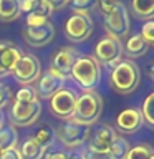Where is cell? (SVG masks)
<instances>
[{"instance_id": "74e56055", "label": "cell", "mask_w": 154, "mask_h": 159, "mask_svg": "<svg viewBox=\"0 0 154 159\" xmlns=\"http://www.w3.org/2000/svg\"><path fill=\"white\" fill-rule=\"evenodd\" d=\"M68 159H83L81 152H68Z\"/></svg>"}, {"instance_id": "6da1fadb", "label": "cell", "mask_w": 154, "mask_h": 159, "mask_svg": "<svg viewBox=\"0 0 154 159\" xmlns=\"http://www.w3.org/2000/svg\"><path fill=\"white\" fill-rule=\"evenodd\" d=\"M141 73L133 60H121L111 70V88L119 94H129L138 88Z\"/></svg>"}, {"instance_id": "836d02e7", "label": "cell", "mask_w": 154, "mask_h": 159, "mask_svg": "<svg viewBox=\"0 0 154 159\" xmlns=\"http://www.w3.org/2000/svg\"><path fill=\"white\" fill-rule=\"evenodd\" d=\"M0 159H22V156H20V151H18L17 148H10V149L2 151Z\"/></svg>"}, {"instance_id": "603a6c76", "label": "cell", "mask_w": 154, "mask_h": 159, "mask_svg": "<svg viewBox=\"0 0 154 159\" xmlns=\"http://www.w3.org/2000/svg\"><path fill=\"white\" fill-rule=\"evenodd\" d=\"M129 148L131 146H129V143L126 139L121 136H116L113 144H111V148H109V151H108V156L111 159H124L128 151H129Z\"/></svg>"}, {"instance_id": "ba28073f", "label": "cell", "mask_w": 154, "mask_h": 159, "mask_svg": "<svg viewBox=\"0 0 154 159\" xmlns=\"http://www.w3.org/2000/svg\"><path fill=\"white\" fill-rule=\"evenodd\" d=\"M91 33H93V20L89 15L75 13L68 18L66 25H65V35H66L68 40H71L75 43L88 40Z\"/></svg>"}, {"instance_id": "ffe728a7", "label": "cell", "mask_w": 154, "mask_h": 159, "mask_svg": "<svg viewBox=\"0 0 154 159\" xmlns=\"http://www.w3.org/2000/svg\"><path fill=\"white\" fill-rule=\"evenodd\" d=\"M17 143H18V134L12 124L0 128V149L2 151L10 148H17Z\"/></svg>"}, {"instance_id": "8d00e7d4", "label": "cell", "mask_w": 154, "mask_h": 159, "mask_svg": "<svg viewBox=\"0 0 154 159\" xmlns=\"http://www.w3.org/2000/svg\"><path fill=\"white\" fill-rule=\"evenodd\" d=\"M47 2L50 3V7L55 12V10H61L63 7H66L70 3V0H47Z\"/></svg>"}, {"instance_id": "44dd1931", "label": "cell", "mask_w": 154, "mask_h": 159, "mask_svg": "<svg viewBox=\"0 0 154 159\" xmlns=\"http://www.w3.org/2000/svg\"><path fill=\"white\" fill-rule=\"evenodd\" d=\"M32 138L42 148L48 149L53 144V141H55V129L50 126V124H43V126H40L37 131H35V136H32Z\"/></svg>"}, {"instance_id": "d4e9b609", "label": "cell", "mask_w": 154, "mask_h": 159, "mask_svg": "<svg viewBox=\"0 0 154 159\" xmlns=\"http://www.w3.org/2000/svg\"><path fill=\"white\" fill-rule=\"evenodd\" d=\"M99 0H70V5H71L75 13H84L88 15V12L96 8Z\"/></svg>"}, {"instance_id": "1f68e13d", "label": "cell", "mask_w": 154, "mask_h": 159, "mask_svg": "<svg viewBox=\"0 0 154 159\" xmlns=\"http://www.w3.org/2000/svg\"><path fill=\"white\" fill-rule=\"evenodd\" d=\"M98 3L101 5V12H103V15H106L109 10H113L118 3H121V0H99Z\"/></svg>"}, {"instance_id": "484cf974", "label": "cell", "mask_w": 154, "mask_h": 159, "mask_svg": "<svg viewBox=\"0 0 154 159\" xmlns=\"http://www.w3.org/2000/svg\"><path fill=\"white\" fill-rule=\"evenodd\" d=\"M15 101H18V103H35V101H38V96H37L35 88L22 86L17 93H15Z\"/></svg>"}, {"instance_id": "d6986e66", "label": "cell", "mask_w": 154, "mask_h": 159, "mask_svg": "<svg viewBox=\"0 0 154 159\" xmlns=\"http://www.w3.org/2000/svg\"><path fill=\"white\" fill-rule=\"evenodd\" d=\"M20 17L18 0H0V20L12 22Z\"/></svg>"}, {"instance_id": "9a60e30c", "label": "cell", "mask_w": 154, "mask_h": 159, "mask_svg": "<svg viewBox=\"0 0 154 159\" xmlns=\"http://www.w3.org/2000/svg\"><path fill=\"white\" fill-rule=\"evenodd\" d=\"M143 116H141V111L134 108H129V109H124L118 114L116 118V126L119 131L123 133H128V134H133L141 129L143 126Z\"/></svg>"}, {"instance_id": "f546056e", "label": "cell", "mask_w": 154, "mask_h": 159, "mask_svg": "<svg viewBox=\"0 0 154 159\" xmlns=\"http://www.w3.org/2000/svg\"><path fill=\"white\" fill-rule=\"evenodd\" d=\"M35 13H38V15H42V17H50V15L53 13V10L52 7H50V3L47 2V0H38V3H37V8L33 10Z\"/></svg>"}, {"instance_id": "5b68a950", "label": "cell", "mask_w": 154, "mask_h": 159, "mask_svg": "<svg viewBox=\"0 0 154 159\" xmlns=\"http://www.w3.org/2000/svg\"><path fill=\"white\" fill-rule=\"evenodd\" d=\"M55 136H58V139L61 141L63 146L76 148V146H81V144L86 143V139L89 138V128L73 121L70 118L61 126H58V129L55 131Z\"/></svg>"}, {"instance_id": "e0dca14e", "label": "cell", "mask_w": 154, "mask_h": 159, "mask_svg": "<svg viewBox=\"0 0 154 159\" xmlns=\"http://www.w3.org/2000/svg\"><path fill=\"white\" fill-rule=\"evenodd\" d=\"M18 151L22 159H42L45 156V152H47V149L40 146L33 138H27Z\"/></svg>"}, {"instance_id": "ab89813d", "label": "cell", "mask_w": 154, "mask_h": 159, "mask_svg": "<svg viewBox=\"0 0 154 159\" xmlns=\"http://www.w3.org/2000/svg\"><path fill=\"white\" fill-rule=\"evenodd\" d=\"M0 154H2V149H0Z\"/></svg>"}, {"instance_id": "83f0119b", "label": "cell", "mask_w": 154, "mask_h": 159, "mask_svg": "<svg viewBox=\"0 0 154 159\" xmlns=\"http://www.w3.org/2000/svg\"><path fill=\"white\" fill-rule=\"evenodd\" d=\"M143 37V40L146 42L147 45L149 43H152L154 42V20H147L146 23L143 25V28H141V33H139Z\"/></svg>"}, {"instance_id": "7402d4cb", "label": "cell", "mask_w": 154, "mask_h": 159, "mask_svg": "<svg viewBox=\"0 0 154 159\" xmlns=\"http://www.w3.org/2000/svg\"><path fill=\"white\" fill-rule=\"evenodd\" d=\"M131 7L139 18L151 20L154 15V0H133Z\"/></svg>"}, {"instance_id": "4316f807", "label": "cell", "mask_w": 154, "mask_h": 159, "mask_svg": "<svg viewBox=\"0 0 154 159\" xmlns=\"http://www.w3.org/2000/svg\"><path fill=\"white\" fill-rule=\"evenodd\" d=\"M152 108H154V94H149V96L146 98V101H144V104H143V111H141L143 119H146V123L149 124V126H154Z\"/></svg>"}, {"instance_id": "5bb4252c", "label": "cell", "mask_w": 154, "mask_h": 159, "mask_svg": "<svg viewBox=\"0 0 154 159\" xmlns=\"http://www.w3.org/2000/svg\"><path fill=\"white\" fill-rule=\"evenodd\" d=\"M23 38L30 47H45L55 38V28L50 22L42 27H27L23 30Z\"/></svg>"}, {"instance_id": "9c48e42d", "label": "cell", "mask_w": 154, "mask_h": 159, "mask_svg": "<svg viewBox=\"0 0 154 159\" xmlns=\"http://www.w3.org/2000/svg\"><path fill=\"white\" fill-rule=\"evenodd\" d=\"M76 94L71 89L61 88L50 98V109L55 116L61 119H70L75 113V106H76Z\"/></svg>"}, {"instance_id": "f35d334b", "label": "cell", "mask_w": 154, "mask_h": 159, "mask_svg": "<svg viewBox=\"0 0 154 159\" xmlns=\"http://www.w3.org/2000/svg\"><path fill=\"white\" fill-rule=\"evenodd\" d=\"M3 121H5V116H3V113H2V109H0V128L3 126Z\"/></svg>"}, {"instance_id": "d590c367", "label": "cell", "mask_w": 154, "mask_h": 159, "mask_svg": "<svg viewBox=\"0 0 154 159\" xmlns=\"http://www.w3.org/2000/svg\"><path fill=\"white\" fill-rule=\"evenodd\" d=\"M8 99H10V91L5 84H0V109L3 106L8 104Z\"/></svg>"}, {"instance_id": "ac0fdd59", "label": "cell", "mask_w": 154, "mask_h": 159, "mask_svg": "<svg viewBox=\"0 0 154 159\" xmlns=\"http://www.w3.org/2000/svg\"><path fill=\"white\" fill-rule=\"evenodd\" d=\"M149 48V45L143 40V37L139 33L133 35V37L128 38V43H126V53L129 58H138V57H143L146 55Z\"/></svg>"}, {"instance_id": "4dcf8cb0", "label": "cell", "mask_w": 154, "mask_h": 159, "mask_svg": "<svg viewBox=\"0 0 154 159\" xmlns=\"http://www.w3.org/2000/svg\"><path fill=\"white\" fill-rule=\"evenodd\" d=\"M37 3L38 0H18V8H20V13H32L35 8H37Z\"/></svg>"}, {"instance_id": "cb8c5ba5", "label": "cell", "mask_w": 154, "mask_h": 159, "mask_svg": "<svg viewBox=\"0 0 154 159\" xmlns=\"http://www.w3.org/2000/svg\"><path fill=\"white\" fill-rule=\"evenodd\" d=\"M124 159H154V151L147 144H139V146L129 148Z\"/></svg>"}, {"instance_id": "277c9868", "label": "cell", "mask_w": 154, "mask_h": 159, "mask_svg": "<svg viewBox=\"0 0 154 159\" xmlns=\"http://www.w3.org/2000/svg\"><path fill=\"white\" fill-rule=\"evenodd\" d=\"M123 57V45L118 38L114 37H104L96 43L94 47V60L98 61V65H104L108 68H114L116 65L121 61Z\"/></svg>"}, {"instance_id": "8fae6325", "label": "cell", "mask_w": 154, "mask_h": 159, "mask_svg": "<svg viewBox=\"0 0 154 159\" xmlns=\"http://www.w3.org/2000/svg\"><path fill=\"white\" fill-rule=\"evenodd\" d=\"M42 113V104L40 101L35 103H18L15 101L10 109V121L12 126H30L38 119Z\"/></svg>"}, {"instance_id": "4fadbf2b", "label": "cell", "mask_w": 154, "mask_h": 159, "mask_svg": "<svg viewBox=\"0 0 154 159\" xmlns=\"http://www.w3.org/2000/svg\"><path fill=\"white\" fill-rule=\"evenodd\" d=\"M116 136H118V134L114 133V129L111 126H108V124H101V126H98L93 131V136H91V139H89L88 149L96 151V152L108 154L109 148H111V144H113V141H114V138H116Z\"/></svg>"}, {"instance_id": "52a82bcc", "label": "cell", "mask_w": 154, "mask_h": 159, "mask_svg": "<svg viewBox=\"0 0 154 159\" xmlns=\"http://www.w3.org/2000/svg\"><path fill=\"white\" fill-rule=\"evenodd\" d=\"M40 73H42L40 60L35 57V55H28V53L22 55V58L18 60V63L15 65V68L12 71L15 80H17L20 84H25V86H28L30 83H33L35 80H38Z\"/></svg>"}, {"instance_id": "e575fe53", "label": "cell", "mask_w": 154, "mask_h": 159, "mask_svg": "<svg viewBox=\"0 0 154 159\" xmlns=\"http://www.w3.org/2000/svg\"><path fill=\"white\" fill-rule=\"evenodd\" d=\"M83 159H111L108 154H103V152H96V151H91V149H86L84 152H81Z\"/></svg>"}, {"instance_id": "7c38bea8", "label": "cell", "mask_w": 154, "mask_h": 159, "mask_svg": "<svg viewBox=\"0 0 154 159\" xmlns=\"http://www.w3.org/2000/svg\"><path fill=\"white\" fill-rule=\"evenodd\" d=\"M23 52L17 45L8 42H0V78L12 75L15 65L22 58Z\"/></svg>"}, {"instance_id": "7a4b0ae2", "label": "cell", "mask_w": 154, "mask_h": 159, "mask_svg": "<svg viewBox=\"0 0 154 159\" xmlns=\"http://www.w3.org/2000/svg\"><path fill=\"white\" fill-rule=\"evenodd\" d=\"M101 111H103L101 96L94 89H89V91H84L81 96L76 98V106H75V113L71 119L89 128L99 119Z\"/></svg>"}, {"instance_id": "f1b7e54d", "label": "cell", "mask_w": 154, "mask_h": 159, "mask_svg": "<svg viewBox=\"0 0 154 159\" xmlns=\"http://www.w3.org/2000/svg\"><path fill=\"white\" fill-rule=\"evenodd\" d=\"M45 23H48L47 17H42V15H38L35 12L27 15V27H42Z\"/></svg>"}, {"instance_id": "2e32d148", "label": "cell", "mask_w": 154, "mask_h": 159, "mask_svg": "<svg viewBox=\"0 0 154 159\" xmlns=\"http://www.w3.org/2000/svg\"><path fill=\"white\" fill-rule=\"evenodd\" d=\"M61 88H63V80L52 75L50 71H47L45 75H42V76L38 78L37 89H35V91H37V96L43 98V99H50Z\"/></svg>"}, {"instance_id": "8992f818", "label": "cell", "mask_w": 154, "mask_h": 159, "mask_svg": "<svg viewBox=\"0 0 154 159\" xmlns=\"http://www.w3.org/2000/svg\"><path fill=\"white\" fill-rule=\"evenodd\" d=\"M104 27H106L109 37L114 38H124L129 32V15L123 3H118L113 10L104 15Z\"/></svg>"}, {"instance_id": "d6a6232c", "label": "cell", "mask_w": 154, "mask_h": 159, "mask_svg": "<svg viewBox=\"0 0 154 159\" xmlns=\"http://www.w3.org/2000/svg\"><path fill=\"white\" fill-rule=\"evenodd\" d=\"M45 159H68V152L61 151V149H53V151L45 152Z\"/></svg>"}, {"instance_id": "3957f363", "label": "cell", "mask_w": 154, "mask_h": 159, "mask_svg": "<svg viewBox=\"0 0 154 159\" xmlns=\"http://www.w3.org/2000/svg\"><path fill=\"white\" fill-rule=\"evenodd\" d=\"M70 76L75 80L78 86H81L84 91L94 89L99 83V76H101V70H99L98 61L93 57L88 55H79L76 61L73 63L71 73Z\"/></svg>"}, {"instance_id": "30bf717a", "label": "cell", "mask_w": 154, "mask_h": 159, "mask_svg": "<svg viewBox=\"0 0 154 159\" xmlns=\"http://www.w3.org/2000/svg\"><path fill=\"white\" fill-rule=\"evenodd\" d=\"M79 57L78 52L71 47H63L60 48L57 53L53 55V60H52V66H50L48 71L55 75V76L61 78L63 81L70 76L71 73V68H73V63L76 61V58Z\"/></svg>"}]
</instances>
